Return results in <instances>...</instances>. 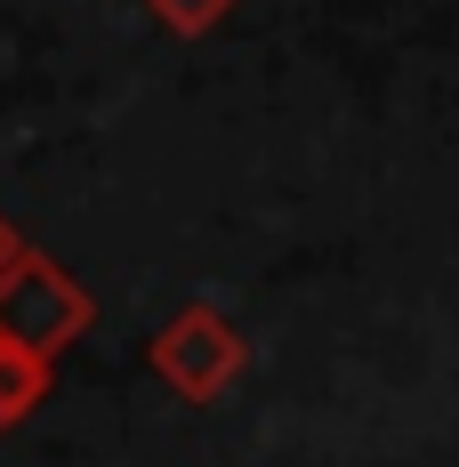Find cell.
<instances>
[{
	"mask_svg": "<svg viewBox=\"0 0 459 467\" xmlns=\"http://www.w3.org/2000/svg\"><path fill=\"white\" fill-rule=\"evenodd\" d=\"M145 8H153V16H162L170 33H185V41H193V33H210V25H226V16H234V0H145Z\"/></svg>",
	"mask_w": 459,
	"mask_h": 467,
	"instance_id": "4",
	"label": "cell"
},
{
	"mask_svg": "<svg viewBox=\"0 0 459 467\" xmlns=\"http://www.w3.org/2000/svg\"><path fill=\"white\" fill-rule=\"evenodd\" d=\"M97 306L89 290L65 275L57 258H41V250H25L8 275H0V338H16V347H33V355H65L73 338H89Z\"/></svg>",
	"mask_w": 459,
	"mask_h": 467,
	"instance_id": "1",
	"label": "cell"
},
{
	"mask_svg": "<svg viewBox=\"0 0 459 467\" xmlns=\"http://www.w3.org/2000/svg\"><path fill=\"white\" fill-rule=\"evenodd\" d=\"M25 250H33V242H25V234L8 226V218H0V275H8V266H16V258H25Z\"/></svg>",
	"mask_w": 459,
	"mask_h": 467,
	"instance_id": "5",
	"label": "cell"
},
{
	"mask_svg": "<svg viewBox=\"0 0 459 467\" xmlns=\"http://www.w3.org/2000/svg\"><path fill=\"white\" fill-rule=\"evenodd\" d=\"M145 363L162 371L170 395H185V403H218V395L234 387V371L250 363V347H242V330H234L218 306H185V315H170V323L153 330Z\"/></svg>",
	"mask_w": 459,
	"mask_h": 467,
	"instance_id": "2",
	"label": "cell"
},
{
	"mask_svg": "<svg viewBox=\"0 0 459 467\" xmlns=\"http://www.w3.org/2000/svg\"><path fill=\"white\" fill-rule=\"evenodd\" d=\"M41 395H48V355L16 347V338H0V435L25 420V411H33Z\"/></svg>",
	"mask_w": 459,
	"mask_h": 467,
	"instance_id": "3",
	"label": "cell"
}]
</instances>
